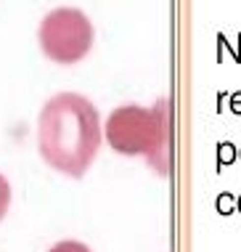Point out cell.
<instances>
[{
  "label": "cell",
  "instance_id": "cell-6",
  "mask_svg": "<svg viewBox=\"0 0 241 252\" xmlns=\"http://www.w3.org/2000/svg\"><path fill=\"white\" fill-rule=\"evenodd\" d=\"M231 106H233V112H241V93H236V96L231 98Z\"/></svg>",
  "mask_w": 241,
  "mask_h": 252
},
{
  "label": "cell",
  "instance_id": "cell-4",
  "mask_svg": "<svg viewBox=\"0 0 241 252\" xmlns=\"http://www.w3.org/2000/svg\"><path fill=\"white\" fill-rule=\"evenodd\" d=\"M8 207H11V183L3 173H0V220L5 218Z\"/></svg>",
  "mask_w": 241,
  "mask_h": 252
},
{
  "label": "cell",
  "instance_id": "cell-3",
  "mask_svg": "<svg viewBox=\"0 0 241 252\" xmlns=\"http://www.w3.org/2000/svg\"><path fill=\"white\" fill-rule=\"evenodd\" d=\"M40 48L56 64H77L93 48V24L77 8H53L40 22Z\"/></svg>",
  "mask_w": 241,
  "mask_h": 252
},
{
  "label": "cell",
  "instance_id": "cell-2",
  "mask_svg": "<svg viewBox=\"0 0 241 252\" xmlns=\"http://www.w3.org/2000/svg\"><path fill=\"white\" fill-rule=\"evenodd\" d=\"M170 101L162 98L151 109L125 104L109 114L103 135L114 152L125 157H146L149 165L159 175L170 173Z\"/></svg>",
  "mask_w": 241,
  "mask_h": 252
},
{
  "label": "cell",
  "instance_id": "cell-1",
  "mask_svg": "<svg viewBox=\"0 0 241 252\" xmlns=\"http://www.w3.org/2000/svg\"><path fill=\"white\" fill-rule=\"evenodd\" d=\"M103 125L98 109L80 93H59L40 112L37 146L53 170L82 178L101 149Z\"/></svg>",
  "mask_w": 241,
  "mask_h": 252
},
{
  "label": "cell",
  "instance_id": "cell-5",
  "mask_svg": "<svg viewBox=\"0 0 241 252\" xmlns=\"http://www.w3.org/2000/svg\"><path fill=\"white\" fill-rule=\"evenodd\" d=\"M48 252H90V247L88 244H82V242H72V239H66V242H59V244H53Z\"/></svg>",
  "mask_w": 241,
  "mask_h": 252
}]
</instances>
